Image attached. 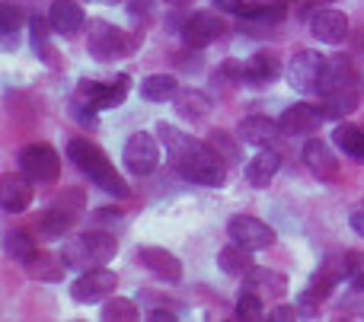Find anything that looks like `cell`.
Returning <instances> with one entry per match:
<instances>
[{"instance_id":"24","label":"cell","mask_w":364,"mask_h":322,"mask_svg":"<svg viewBox=\"0 0 364 322\" xmlns=\"http://www.w3.org/2000/svg\"><path fill=\"white\" fill-rule=\"evenodd\" d=\"M74 221H77L74 211H68V208H61V204L51 201V208L36 217V230H38L42 240H61V236L74 227Z\"/></svg>"},{"instance_id":"34","label":"cell","mask_w":364,"mask_h":322,"mask_svg":"<svg viewBox=\"0 0 364 322\" xmlns=\"http://www.w3.org/2000/svg\"><path fill=\"white\" fill-rule=\"evenodd\" d=\"M262 304H265V300L259 297L256 291L243 287V291H240V297H237V304H233V316H237L240 322H259V319L265 316Z\"/></svg>"},{"instance_id":"23","label":"cell","mask_w":364,"mask_h":322,"mask_svg":"<svg viewBox=\"0 0 364 322\" xmlns=\"http://www.w3.org/2000/svg\"><path fill=\"white\" fill-rule=\"evenodd\" d=\"M48 23L58 35H77L87 26V13H83V6L77 0H51Z\"/></svg>"},{"instance_id":"17","label":"cell","mask_w":364,"mask_h":322,"mask_svg":"<svg viewBox=\"0 0 364 322\" xmlns=\"http://www.w3.org/2000/svg\"><path fill=\"white\" fill-rule=\"evenodd\" d=\"M282 77V57L278 51H252L250 57L243 61V83L250 87H272V83Z\"/></svg>"},{"instance_id":"3","label":"cell","mask_w":364,"mask_h":322,"mask_svg":"<svg viewBox=\"0 0 364 322\" xmlns=\"http://www.w3.org/2000/svg\"><path fill=\"white\" fill-rule=\"evenodd\" d=\"M119 255V240L109 230H87V233L70 236L61 246V259L70 272H90L102 268Z\"/></svg>"},{"instance_id":"20","label":"cell","mask_w":364,"mask_h":322,"mask_svg":"<svg viewBox=\"0 0 364 322\" xmlns=\"http://www.w3.org/2000/svg\"><path fill=\"white\" fill-rule=\"evenodd\" d=\"M278 170H282V150H275V147H259V153L246 163V182H250L252 189H269L272 179L278 176Z\"/></svg>"},{"instance_id":"36","label":"cell","mask_w":364,"mask_h":322,"mask_svg":"<svg viewBox=\"0 0 364 322\" xmlns=\"http://www.w3.org/2000/svg\"><path fill=\"white\" fill-rule=\"evenodd\" d=\"M48 32H51V23H48V16H32L29 19V35H32V45H36V51H38V57H42L45 64H51V55L48 51H55V48H48Z\"/></svg>"},{"instance_id":"15","label":"cell","mask_w":364,"mask_h":322,"mask_svg":"<svg viewBox=\"0 0 364 322\" xmlns=\"http://www.w3.org/2000/svg\"><path fill=\"white\" fill-rule=\"evenodd\" d=\"M310 32L323 45H342L348 38V16L336 6H320L310 16Z\"/></svg>"},{"instance_id":"31","label":"cell","mask_w":364,"mask_h":322,"mask_svg":"<svg viewBox=\"0 0 364 322\" xmlns=\"http://www.w3.org/2000/svg\"><path fill=\"white\" fill-rule=\"evenodd\" d=\"M29 272H32V278L42 281V284H55V281H61L70 268L64 265L61 252H58V255H38V259L29 265Z\"/></svg>"},{"instance_id":"47","label":"cell","mask_w":364,"mask_h":322,"mask_svg":"<svg viewBox=\"0 0 364 322\" xmlns=\"http://www.w3.org/2000/svg\"><path fill=\"white\" fill-rule=\"evenodd\" d=\"M87 4H106V6H115V4H122V0H87Z\"/></svg>"},{"instance_id":"2","label":"cell","mask_w":364,"mask_h":322,"mask_svg":"<svg viewBox=\"0 0 364 322\" xmlns=\"http://www.w3.org/2000/svg\"><path fill=\"white\" fill-rule=\"evenodd\" d=\"M68 157L83 176L93 185H100L106 195L112 198H128V182L119 176V170L112 166V160L102 153V147H96L90 138H70L68 140Z\"/></svg>"},{"instance_id":"32","label":"cell","mask_w":364,"mask_h":322,"mask_svg":"<svg viewBox=\"0 0 364 322\" xmlns=\"http://www.w3.org/2000/svg\"><path fill=\"white\" fill-rule=\"evenodd\" d=\"M333 144L339 147L342 153H348V157H358V150L364 147V131L358 125H352V121H342V125L333 128Z\"/></svg>"},{"instance_id":"42","label":"cell","mask_w":364,"mask_h":322,"mask_svg":"<svg viewBox=\"0 0 364 322\" xmlns=\"http://www.w3.org/2000/svg\"><path fill=\"white\" fill-rule=\"evenodd\" d=\"M147 319L151 322H176V310H173V306H157V310L147 313Z\"/></svg>"},{"instance_id":"49","label":"cell","mask_w":364,"mask_h":322,"mask_svg":"<svg viewBox=\"0 0 364 322\" xmlns=\"http://www.w3.org/2000/svg\"><path fill=\"white\" fill-rule=\"evenodd\" d=\"M355 163H361V166H364V147L358 150V157H355Z\"/></svg>"},{"instance_id":"25","label":"cell","mask_w":364,"mask_h":322,"mask_svg":"<svg viewBox=\"0 0 364 322\" xmlns=\"http://www.w3.org/2000/svg\"><path fill=\"white\" fill-rule=\"evenodd\" d=\"M355 87V67L346 55H336V57H326V70H323V89L320 96H329V93H339V89H348Z\"/></svg>"},{"instance_id":"39","label":"cell","mask_w":364,"mask_h":322,"mask_svg":"<svg viewBox=\"0 0 364 322\" xmlns=\"http://www.w3.org/2000/svg\"><path fill=\"white\" fill-rule=\"evenodd\" d=\"M128 13L141 23H147V19H154V0H128Z\"/></svg>"},{"instance_id":"33","label":"cell","mask_w":364,"mask_h":322,"mask_svg":"<svg viewBox=\"0 0 364 322\" xmlns=\"http://www.w3.org/2000/svg\"><path fill=\"white\" fill-rule=\"evenodd\" d=\"M100 319H106V322H134V319H141V310H138V304H134V300L112 297V300H106V304H102Z\"/></svg>"},{"instance_id":"44","label":"cell","mask_w":364,"mask_h":322,"mask_svg":"<svg viewBox=\"0 0 364 322\" xmlns=\"http://www.w3.org/2000/svg\"><path fill=\"white\" fill-rule=\"evenodd\" d=\"M19 42H23V32H4V42H0V48H4V51H16Z\"/></svg>"},{"instance_id":"6","label":"cell","mask_w":364,"mask_h":322,"mask_svg":"<svg viewBox=\"0 0 364 322\" xmlns=\"http://www.w3.org/2000/svg\"><path fill=\"white\" fill-rule=\"evenodd\" d=\"M339 278H346V265H333V262H323L320 268H316L314 274H310L307 287H304V294L297 297V310H301V316H310L314 319L316 313H320V306L326 304L329 297H333L336 284H339Z\"/></svg>"},{"instance_id":"27","label":"cell","mask_w":364,"mask_h":322,"mask_svg":"<svg viewBox=\"0 0 364 322\" xmlns=\"http://www.w3.org/2000/svg\"><path fill=\"white\" fill-rule=\"evenodd\" d=\"M252 265H256L252 262V249L240 246V243H230V246H224L218 252V268L224 274H230V278H246Z\"/></svg>"},{"instance_id":"45","label":"cell","mask_w":364,"mask_h":322,"mask_svg":"<svg viewBox=\"0 0 364 322\" xmlns=\"http://www.w3.org/2000/svg\"><path fill=\"white\" fill-rule=\"evenodd\" d=\"M348 227H352L358 236H364V204H361L358 211H352V217H348Z\"/></svg>"},{"instance_id":"10","label":"cell","mask_w":364,"mask_h":322,"mask_svg":"<svg viewBox=\"0 0 364 322\" xmlns=\"http://www.w3.org/2000/svg\"><path fill=\"white\" fill-rule=\"evenodd\" d=\"M227 233H230L233 243H240V246L252 249V252L272 249V246H275V240H278L275 230H272L265 221L252 217V214H233L230 221H227Z\"/></svg>"},{"instance_id":"4","label":"cell","mask_w":364,"mask_h":322,"mask_svg":"<svg viewBox=\"0 0 364 322\" xmlns=\"http://www.w3.org/2000/svg\"><path fill=\"white\" fill-rule=\"evenodd\" d=\"M138 42H141V35L128 38L119 26L106 23V19H96L87 29V51H90V57L100 64H115V61H122V57L134 55Z\"/></svg>"},{"instance_id":"38","label":"cell","mask_w":364,"mask_h":322,"mask_svg":"<svg viewBox=\"0 0 364 322\" xmlns=\"http://www.w3.org/2000/svg\"><path fill=\"white\" fill-rule=\"evenodd\" d=\"M26 26V13L16 10L13 4H4L0 6V32H23Z\"/></svg>"},{"instance_id":"1","label":"cell","mask_w":364,"mask_h":322,"mask_svg":"<svg viewBox=\"0 0 364 322\" xmlns=\"http://www.w3.org/2000/svg\"><path fill=\"white\" fill-rule=\"evenodd\" d=\"M157 134L182 179H188L195 185H205V189H224L227 185L230 172H227L224 157L214 150V144H205V140L179 131L170 121H157Z\"/></svg>"},{"instance_id":"21","label":"cell","mask_w":364,"mask_h":322,"mask_svg":"<svg viewBox=\"0 0 364 322\" xmlns=\"http://www.w3.org/2000/svg\"><path fill=\"white\" fill-rule=\"evenodd\" d=\"M32 179L29 176H4L0 182V204H4L6 214H23L32 208Z\"/></svg>"},{"instance_id":"13","label":"cell","mask_w":364,"mask_h":322,"mask_svg":"<svg viewBox=\"0 0 364 322\" xmlns=\"http://www.w3.org/2000/svg\"><path fill=\"white\" fill-rule=\"evenodd\" d=\"M224 29L227 26L220 23L214 13H192V16L182 23V42H186V48H195V51H201V48H208V45H214L220 35H224Z\"/></svg>"},{"instance_id":"30","label":"cell","mask_w":364,"mask_h":322,"mask_svg":"<svg viewBox=\"0 0 364 322\" xmlns=\"http://www.w3.org/2000/svg\"><path fill=\"white\" fill-rule=\"evenodd\" d=\"M355 109H358V89H355V87L323 96V112H326V118H329V121L346 118V115H348V112H355Z\"/></svg>"},{"instance_id":"18","label":"cell","mask_w":364,"mask_h":322,"mask_svg":"<svg viewBox=\"0 0 364 322\" xmlns=\"http://www.w3.org/2000/svg\"><path fill=\"white\" fill-rule=\"evenodd\" d=\"M138 259H141V265H144L147 272L157 274V278L166 281V284H179V281H182V262H179V255L170 252V249H164V246H141L138 249Z\"/></svg>"},{"instance_id":"43","label":"cell","mask_w":364,"mask_h":322,"mask_svg":"<svg viewBox=\"0 0 364 322\" xmlns=\"http://www.w3.org/2000/svg\"><path fill=\"white\" fill-rule=\"evenodd\" d=\"M138 300H144V304H157V306H176L170 297H164V294H157V291H141Z\"/></svg>"},{"instance_id":"46","label":"cell","mask_w":364,"mask_h":322,"mask_svg":"<svg viewBox=\"0 0 364 322\" xmlns=\"http://www.w3.org/2000/svg\"><path fill=\"white\" fill-rule=\"evenodd\" d=\"M93 221H96V223H102V230H106V223H119L122 217L115 214V211H96V214H93Z\"/></svg>"},{"instance_id":"26","label":"cell","mask_w":364,"mask_h":322,"mask_svg":"<svg viewBox=\"0 0 364 322\" xmlns=\"http://www.w3.org/2000/svg\"><path fill=\"white\" fill-rule=\"evenodd\" d=\"M4 249H6V255H10L13 262H19V265H26V268H29L32 262L42 255V252H38V246H36V240H32V233H26L23 227L6 230Z\"/></svg>"},{"instance_id":"28","label":"cell","mask_w":364,"mask_h":322,"mask_svg":"<svg viewBox=\"0 0 364 322\" xmlns=\"http://www.w3.org/2000/svg\"><path fill=\"white\" fill-rule=\"evenodd\" d=\"M173 106H176V112L186 121H201L208 112H211V96L201 93V89H179Z\"/></svg>"},{"instance_id":"11","label":"cell","mask_w":364,"mask_h":322,"mask_svg":"<svg viewBox=\"0 0 364 322\" xmlns=\"http://www.w3.org/2000/svg\"><path fill=\"white\" fill-rule=\"evenodd\" d=\"M115 287H119V274L102 268H90V272H80L77 281L70 284V297L77 304H102L106 297H112Z\"/></svg>"},{"instance_id":"8","label":"cell","mask_w":364,"mask_h":322,"mask_svg":"<svg viewBox=\"0 0 364 322\" xmlns=\"http://www.w3.org/2000/svg\"><path fill=\"white\" fill-rule=\"evenodd\" d=\"M132 93V77L128 74H115L112 83H100V80H80L74 89V99H83L96 109V112H109L119 109L122 102Z\"/></svg>"},{"instance_id":"16","label":"cell","mask_w":364,"mask_h":322,"mask_svg":"<svg viewBox=\"0 0 364 322\" xmlns=\"http://www.w3.org/2000/svg\"><path fill=\"white\" fill-rule=\"evenodd\" d=\"M323 121H326L323 106H314V102H294V106H288L282 112L278 125H282L284 134H314V131L323 128Z\"/></svg>"},{"instance_id":"29","label":"cell","mask_w":364,"mask_h":322,"mask_svg":"<svg viewBox=\"0 0 364 322\" xmlns=\"http://www.w3.org/2000/svg\"><path fill=\"white\" fill-rule=\"evenodd\" d=\"M179 93V80L173 74H151L141 83V96L147 102H170Z\"/></svg>"},{"instance_id":"19","label":"cell","mask_w":364,"mask_h":322,"mask_svg":"<svg viewBox=\"0 0 364 322\" xmlns=\"http://www.w3.org/2000/svg\"><path fill=\"white\" fill-rule=\"evenodd\" d=\"M243 287L256 291L262 300H272V304H278V300H284V294H288V278H284L282 272H272V268L252 265L250 274L243 278Z\"/></svg>"},{"instance_id":"14","label":"cell","mask_w":364,"mask_h":322,"mask_svg":"<svg viewBox=\"0 0 364 322\" xmlns=\"http://www.w3.org/2000/svg\"><path fill=\"white\" fill-rule=\"evenodd\" d=\"M301 160L310 170V176L320 182H336V176H339V160L333 153V144H326L323 138H310L301 150Z\"/></svg>"},{"instance_id":"22","label":"cell","mask_w":364,"mask_h":322,"mask_svg":"<svg viewBox=\"0 0 364 322\" xmlns=\"http://www.w3.org/2000/svg\"><path fill=\"white\" fill-rule=\"evenodd\" d=\"M278 134H284L282 125L275 118H269V115H246L240 121V138L250 147H275Z\"/></svg>"},{"instance_id":"12","label":"cell","mask_w":364,"mask_h":322,"mask_svg":"<svg viewBox=\"0 0 364 322\" xmlns=\"http://www.w3.org/2000/svg\"><path fill=\"white\" fill-rule=\"evenodd\" d=\"M288 0H214V6L224 13H233L240 19H252V23L275 26L288 16Z\"/></svg>"},{"instance_id":"7","label":"cell","mask_w":364,"mask_h":322,"mask_svg":"<svg viewBox=\"0 0 364 322\" xmlns=\"http://www.w3.org/2000/svg\"><path fill=\"white\" fill-rule=\"evenodd\" d=\"M23 176H29L38 185H55L61 179V157L51 144H26L16 157Z\"/></svg>"},{"instance_id":"35","label":"cell","mask_w":364,"mask_h":322,"mask_svg":"<svg viewBox=\"0 0 364 322\" xmlns=\"http://www.w3.org/2000/svg\"><path fill=\"white\" fill-rule=\"evenodd\" d=\"M346 281L348 287H352L355 294H364V252L361 249H352V252H346Z\"/></svg>"},{"instance_id":"5","label":"cell","mask_w":364,"mask_h":322,"mask_svg":"<svg viewBox=\"0 0 364 322\" xmlns=\"http://www.w3.org/2000/svg\"><path fill=\"white\" fill-rule=\"evenodd\" d=\"M323 70H326V57L314 48H301L291 55L284 77H288L291 89L301 96H320L323 89Z\"/></svg>"},{"instance_id":"48","label":"cell","mask_w":364,"mask_h":322,"mask_svg":"<svg viewBox=\"0 0 364 322\" xmlns=\"http://www.w3.org/2000/svg\"><path fill=\"white\" fill-rule=\"evenodd\" d=\"M170 6H186V4H192V0H166Z\"/></svg>"},{"instance_id":"40","label":"cell","mask_w":364,"mask_h":322,"mask_svg":"<svg viewBox=\"0 0 364 322\" xmlns=\"http://www.w3.org/2000/svg\"><path fill=\"white\" fill-rule=\"evenodd\" d=\"M220 80L240 83V80H243V64H240L237 57H230V61H224V64H220Z\"/></svg>"},{"instance_id":"41","label":"cell","mask_w":364,"mask_h":322,"mask_svg":"<svg viewBox=\"0 0 364 322\" xmlns=\"http://www.w3.org/2000/svg\"><path fill=\"white\" fill-rule=\"evenodd\" d=\"M297 306V304H294ZM294 306H288V304H282V306H275V310L269 313V319L272 322H288V319H301V310H294Z\"/></svg>"},{"instance_id":"37","label":"cell","mask_w":364,"mask_h":322,"mask_svg":"<svg viewBox=\"0 0 364 322\" xmlns=\"http://www.w3.org/2000/svg\"><path fill=\"white\" fill-rule=\"evenodd\" d=\"M68 115L77 121V125H83V128H96V125H100V112H96L90 102H83V99H70Z\"/></svg>"},{"instance_id":"9","label":"cell","mask_w":364,"mask_h":322,"mask_svg":"<svg viewBox=\"0 0 364 322\" xmlns=\"http://www.w3.org/2000/svg\"><path fill=\"white\" fill-rule=\"evenodd\" d=\"M160 147H164L160 134L154 138L151 131H134L125 140V150H122L128 172L132 176H154V170L160 166Z\"/></svg>"}]
</instances>
